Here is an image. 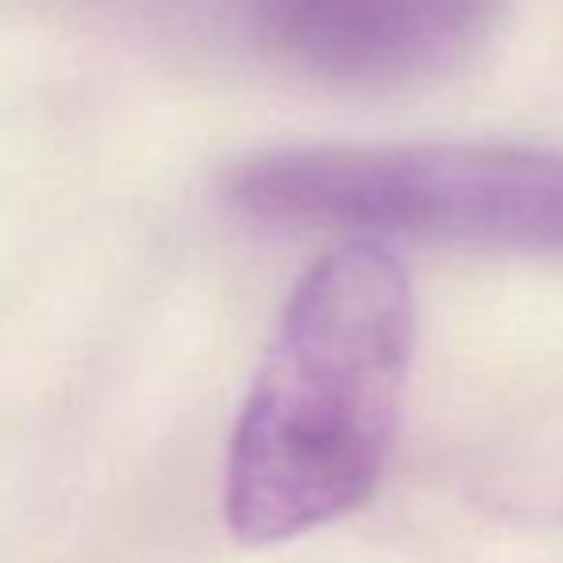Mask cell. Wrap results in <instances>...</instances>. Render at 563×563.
I'll return each mask as SVG.
<instances>
[{"label": "cell", "mask_w": 563, "mask_h": 563, "mask_svg": "<svg viewBox=\"0 0 563 563\" xmlns=\"http://www.w3.org/2000/svg\"><path fill=\"white\" fill-rule=\"evenodd\" d=\"M271 63L309 81L390 89L440 74L490 27L498 0H212Z\"/></svg>", "instance_id": "3957f363"}, {"label": "cell", "mask_w": 563, "mask_h": 563, "mask_svg": "<svg viewBox=\"0 0 563 563\" xmlns=\"http://www.w3.org/2000/svg\"><path fill=\"white\" fill-rule=\"evenodd\" d=\"M413 363V290L394 251L347 240L294 286L224 463V525L282 544L355 514L390 460Z\"/></svg>", "instance_id": "6da1fadb"}, {"label": "cell", "mask_w": 563, "mask_h": 563, "mask_svg": "<svg viewBox=\"0 0 563 563\" xmlns=\"http://www.w3.org/2000/svg\"><path fill=\"white\" fill-rule=\"evenodd\" d=\"M228 197L263 224L347 228L525 255H563L560 151H278L235 166Z\"/></svg>", "instance_id": "7a4b0ae2"}]
</instances>
